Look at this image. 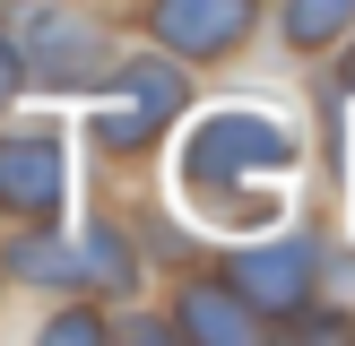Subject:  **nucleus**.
Segmentation results:
<instances>
[{"label":"nucleus","mask_w":355,"mask_h":346,"mask_svg":"<svg viewBox=\"0 0 355 346\" xmlns=\"http://www.w3.org/2000/svg\"><path fill=\"white\" fill-rule=\"evenodd\" d=\"M9 268L26 277V286H52V294H130L139 286V251L113 234V225H78V234H26L9 251Z\"/></svg>","instance_id":"nucleus-2"},{"label":"nucleus","mask_w":355,"mask_h":346,"mask_svg":"<svg viewBox=\"0 0 355 346\" xmlns=\"http://www.w3.org/2000/svg\"><path fill=\"white\" fill-rule=\"evenodd\" d=\"M26 61L44 69L52 86H104L113 78V44H104L96 17L61 9V0H44V9L26 17Z\"/></svg>","instance_id":"nucleus-6"},{"label":"nucleus","mask_w":355,"mask_h":346,"mask_svg":"<svg viewBox=\"0 0 355 346\" xmlns=\"http://www.w3.org/2000/svg\"><path fill=\"white\" fill-rule=\"evenodd\" d=\"M17 78H26V61H17V44H9V35H0V104L17 95Z\"/></svg>","instance_id":"nucleus-11"},{"label":"nucleus","mask_w":355,"mask_h":346,"mask_svg":"<svg viewBox=\"0 0 355 346\" xmlns=\"http://www.w3.org/2000/svg\"><path fill=\"white\" fill-rule=\"evenodd\" d=\"M173 113H182L173 61H113L104 104H96V138L104 147H148L156 130H173Z\"/></svg>","instance_id":"nucleus-3"},{"label":"nucleus","mask_w":355,"mask_h":346,"mask_svg":"<svg viewBox=\"0 0 355 346\" xmlns=\"http://www.w3.org/2000/svg\"><path fill=\"white\" fill-rule=\"evenodd\" d=\"M312 286H321V251H312L304 234H286V242L252 234V242H243V260H234V294H243L252 311H269V320L304 311Z\"/></svg>","instance_id":"nucleus-5"},{"label":"nucleus","mask_w":355,"mask_h":346,"mask_svg":"<svg viewBox=\"0 0 355 346\" xmlns=\"http://www.w3.org/2000/svg\"><path fill=\"white\" fill-rule=\"evenodd\" d=\"M355 26V0H286V35L295 44H329Z\"/></svg>","instance_id":"nucleus-9"},{"label":"nucleus","mask_w":355,"mask_h":346,"mask_svg":"<svg viewBox=\"0 0 355 346\" xmlns=\"http://www.w3.org/2000/svg\"><path fill=\"white\" fill-rule=\"evenodd\" d=\"M182 329H191V338H252V303H243V294H182Z\"/></svg>","instance_id":"nucleus-8"},{"label":"nucleus","mask_w":355,"mask_h":346,"mask_svg":"<svg viewBox=\"0 0 355 346\" xmlns=\"http://www.w3.org/2000/svg\"><path fill=\"white\" fill-rule=\"evenodd\" d=\"M347 86H355V61H347Z\"/></svg>","instance_id":"nucleus-12"},{"label":"nucleus","mask_w":355,"mask_h":346,"mask_svg":"<svg viewBox=\"0 0 355 346\" xmlns=\"http://www.w3.org/2000/svg\"><path fill=\"white\" fill-rule=\"evenodd\" d=\"M61 199H69V147H61V121L9 130V138H0V208L44 225Z\"/></svg>","instance_id":"nucleus-4"},{"label":"nucleus","mask_w":355,"mask_h":346,"mask_svg":"<svg viewBox=\"0 0 355 346\" xmlns=\"http://www.w3.org/2000/svg\"><path fill=\"white\" fill-rule=\"evenodd\" d=\"M295 165H304V138L286 130V113L217 104L173 147V199H182V217L200 234L252 242V234H277L295 217Z\"/></svg>","instance_id":"nucleus-1"},{"label":"nucleus","mask_w":355,"mask_h":346,"mask_svg":"<svg viewBox=\"0 0 355 346\" xmlns=\"http://www.w3.org/2000/svg\"><path fill=\"white\" fill-rule=\"evenodd\" d=\"M87 338H104L96 311H61V320H52V346H87Z\"/></svg>","instance_id":"nucleus-10"},{"label":"nucleus","mask_w":355,"mask_h":346,"mask_svg":"<svg viewBox=\"0 0 355 346\" xmlns=\"http://www.w3.org/2000/svg\"><path fill=\"white\" fill-rule=\"evenodd\" d=\"M148 26H156V44L182 52V61H217V52H234L243 35H252V0H156Z\"/></svg>","instance_id":"nucleus-7"}]
</instances>
